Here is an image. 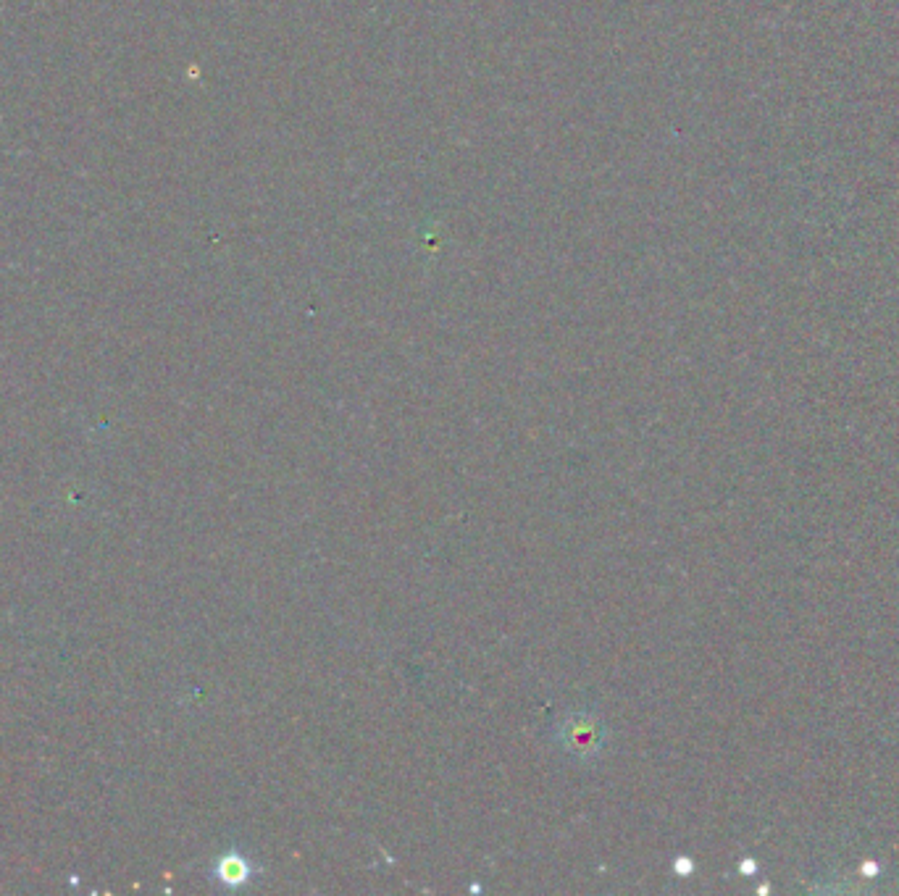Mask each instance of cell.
Here are the masks:
<instances>
[{"instance_id": "6da1fadb", "label": "cell", "mask_w": 899, "mask_h": 896, "mask_svg": "<svg viewBox=\"0 0 899 896\" xmlns=\"http://www.w3.org/2000/svg\"><path fill=\"white\" fill-rule=\"evenodd\" d=\"M555 741L576 760H597L608 741V728L592 710H571L555 726Z\"/></svg>"}, {"instance_id": "3957f363", "label": "cell", "mask_w": 899, "mask_h": 896, "mask_svg": "<svg viewBox=\"0 0 899 896\" xmlns=\"http://www.w3.org/2000/svg\"><path fill=\"white\" fill-rule=\"evenodd\" d=\"M694 870V862L692 860H687V857H679V860H676V873L679 875H689Z\"/></svg>"}, {"instance_id": "7a4b0ae2", "label": "cell", "mask_w": 899, "mask_h": 896, "mask_svg": "<svg viewBox=\"0 0 899 896\" xmlns=\"http://www.w3.org/2000/svg\"><path fill=\"white\" fill-rule=\"evenodd\" d=\"M216 878L229 889H237V886H245L253 878V865H250L245 854L227 852L216 862Z\"/></svg>"}]
</instances>
